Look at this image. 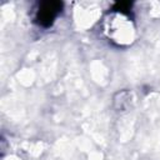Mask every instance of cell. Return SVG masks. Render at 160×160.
<instances>
[{
    "instance_id": "obj_1",
    "label": "cell",
    "mask_w": 160,
    "mask_h": 160,
    "mask_svg": "<svg viewBox=\"0 0 160 160\" xmlns=\"http://www.w3.org/2000/svg\"><path fill=\"white\" fill-rule=\"evenodd\" d=\"M62 8V4L59 2V1H48V2H44L39 11H38V15H36V20L38 22L44 26V28H49L52 22H54V19L55 16L59 14V11L61 10Z\"/></svg>"
},
{
    "instance_id": "obj_2",
    "label": "cell",
    "mask_w": 160,
    "mask_h": 160,
    "mask_svg": "<svg viewBox=\"0 0 160 160\" xmlns=\"http://www.w3.org/2000/svg\"><path fill=\"white\" fill-rule=\"evenodd\" d=\"M131 4L130 2H118L115 5V10L120 11V12H126L128 10H130Z\"/></svg>"
}]
</instances>
